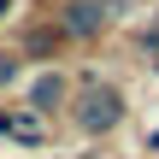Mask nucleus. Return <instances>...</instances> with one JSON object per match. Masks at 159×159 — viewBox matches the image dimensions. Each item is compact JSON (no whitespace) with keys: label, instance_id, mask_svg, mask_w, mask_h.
Instances as JSON below:
<instances>
[{"label":"nucleus","instance_id":"nucleus-1","mask_svg":"<svg viewBox=\"0 0 159 159\" xmlns=\"http://www.w3.org/2000/svg\"><path fill=\"white\" fill-rule=\"evenodd\" d=\"M65 124H71L83 142H106V136H118V130L130 124V94H124L112 77L83 71V77H77V94H71V106H65Z\"/></svg>","mask_w":159,"mask_h":159},{"label":"nucleus","instance_id":"nucleus-2","mask_svg":"<svg viewBox=\"0 0 159 159\" xmlns=\"http://www.w3.org/2000/svg\"><path fill=\"white\" fill-rule=\"evenodd\" d=\"M47 18L59 24V35H65L71 47H89V41H100V35L118 24L106 0H53V12H47Z\"/></svg>","mask_w":159,"mask_h":159},{"label":"nucleus","instance_id":"nucleus-3","mask_svg":"<svg viewBox=\"0 0 159 159\" xmlns=\"http://www.w3.org/2000/svg\"><path fill=\"white\" fill-rule=\"evenodd\" d=\"M71 94H77V77H71L65 65H35V71L24 77V89H18V100H24L30 112H41V118H59V112L71 106Z\"/></svg>","mask_w":159,"mask_h":159},{"label":"nucleus","instance_id":"nucleus-4","mask_svg":"<svg viewBox=\"0 0 159 159\" xmlns=\"http://www.w3.org/2000/svg\"><path fill=\"white\" fill-rule=\"evenodd\" d=\"M12 47H18V59H30V71L35 65H65V35H59V24L41 12V18H24L18 30H12Z\"/></svg>","mask_w":159,"mask_h":159},{"label":"nucleus","instance_id":"nucleus-5","mask_svg":"<svg viewBox=\"0 0 159 159\" xmlns=\"http://www.w3.org/2000/svg\"><path fill=\"white\" fill-rule=\"evenodd\" d=\"M0 142H12V148H24V153H41V148L53 142V118L30 112L24 100H6V106H0Z\"/></svg>","mask_w":159,"mask_h":159},{"label":"nucleus","instance_id":"nucleus-6","mask_svg":"<svg viewBox=\"0 0 159 159\" xmlns=\"http://www.w3.org/2000/svg\"><path fill=\"white\" fill-rule=\"evenodd\" d=\"M30 77V59H18V47H0V94H18Z\"/></svg>","mask_w":159,"mask_h":159},{"label":"nucleus","instance_id":"nucleus-7","mask_svg":"<svg viewBox=\"0 0 159 159\" xmlns=\"http://www.w3.org/2000/svg\"><path fill=\"white\" fill-rule=\"evenodd\" d=\"M142 59H148V71H159V12L148 18V30H142Z\"/></svg>","mask_w":159,"mask_h":159},{"label":"nucleus","instance_id":"nucleus-8","mask_svg":"<svg viewBox=\"0 0 159 159\" xmlns=\"http://www.w3.org/2000/svg\"><path fill=\"white\" fill-rule=\"evenodd\" d=\"M12 12H18V0H0V24H6V18H12Z\"/></svg>","mask_w":159,"mask_h":159}]
</instances>
